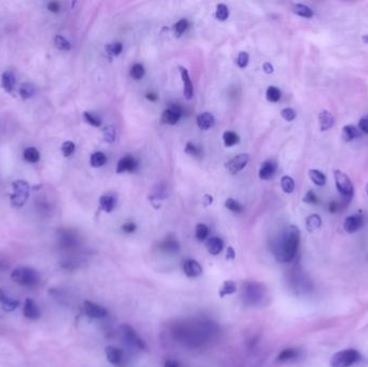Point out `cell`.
<instances>
[{"mask_svg": "<svg viewBox=\"0 0 368 367\" xmlns=\"http://www.w3.org/2000/svg\"><path fill=\"white\" fill-rule=\"evenodd\" d=\"M300 232L295 225H289L283 231L279 241L274 248V255L281 263H289L294 260L298 251Z\"/></svg>", "mask_w": 368, "mask_h": 367, "instance_id": "cell-1", "label": "cell"}, {"mask_svg": "<svg viewBox=\"0 0 368 367\" xmlns=\"http://www.w3.org/2000/svg\"><path fill=\"white\" fill-rule=\"evenodd\" d=\"M362 356L355 349H346L334 354L331 357V367H351L356 364Z\"/></svg>", "mask_w": 368, "mask_h": 367, "instance_id": "cell-2", "label": "cell"}, {"mask_svg": "<svg viewBox=\"0 0 368 367\" xmlns=\"http://www.w3.org/2000/svg\"><path fill=\"white\" fill-rule=\"evenodd\" d=\"M30 188L29 185L24 180H16L12 183V193L10 196L11 205L14 208H22L26 204L29 197Z\"/></svg>", "mask_w": 368, "mask_h": 367, "instance_id": "cell-3", "label": "cell"}, {"mask_svg": "<svg viewBox=\"0 0 368 367\" xmlns=\"http://www.w3.org/2000/svg\"><path fill=\"white\" fill-rule=\"evenodd\" d=\"M11 279L23 287H33L38 282V273L29 267H18L11 272Z\"/></svg>", "mask_w": 368, "mask_h": 367, "instance_id": "cell-4", "label": "cell"}, {"mask_svg": "<svg viewBox=\"0 0 368 367\" xmlns=\"http://www.w3.org/2000/svg\"><path fill=\"white\" fill-rule=\"evenodd\" d=\"M334 178H335L336 188L340 195L346 198H351L354 193V187L351 182V179L348 177V174L342 172L341 170L334 171Z\"/></svg>", "mask_w": 368, "mask_h": 367, "instance_id": "cell-5", "label": "cell"}, {"mask_svg": "<svg viewBox=\"0 0 368 367\" xmlns=\"http://www.w3.org/2000/svg\"><path fill=\"white\" fill-rule=\"evenodd\" d=\"M122 334H123V337L125 338V340H126V343L129 346L141 349V350H145L147 348L145 341L138 336L136 331L133 330L131 327H129V325H127V324L123 325Z\"/></svg>", "mask_w": 368, "mask_h": 367, "instance_id": "cell-6", "label": "cell"}, {"mask_svg": "<svg viewBox=\"0 0 368 367\" xmlns=\"http://www.w3.org/2000/svg\"><path fill=\"white\" fill-rule=\"evenodd\" d=\"M182 116V109L178 105H171L163 112L162 121L165 124L175 125Z\"/></svg>", "mask_w": 368, "mask_h": 367, "instance_id": "cell-7", "label": "cell"}, {"mask_svg": "<svg viewBox=\"0 0 368 367\" xmlns=\"http://www.w3.org/2000/svg\"><path fill=\"white\" fill-rule=\"evenodd\" d=\"M83 305H84V311H85L86 315L89 316V318L102 319V318H105V316L108 314L106 308L96 303L89 302V300H85Z\"/></svg>", "mask_w": 368, "mask_h": 367, "instance_id": "cell-8", "label": "cell"}, {"mask_svg": "<svg viewBox=\"0 0 368 367\" xmlns=\"http://www.w3.org/2000/svg\"><path fill=\"white\" fill-rule=\"evenodd\" d=\"M248 162H249L248 154H239L235 157H233L226 164V168L232 174H236L245 168Z\"/></svg>", "mask_w": 368, "mask_h": 367, "instance_id": "cell-9", "label": "cell"}, {"mask_svg": "<svg viewBox=\"0 0 368 367\" xmlns=\"http://www.w3.org/2000/svg\"><path fill=\"white\" fill-rule=\"evenodd\" d=\"M363 224H364L363 215L353 214V215L347 216L344 222V228L347 233L353 234L361 228L363 226Z\"/></svg>", "mask_w": 368, "mask_h": 367, "instance_id": "cell-10", "label": "cell"}, {"mask_svg": "<svg viewBox=\"0 0 368 367\" xmlns=\"http://www.w3.org/2000/svg\"><path fill=\"white\" fill-rule=\"evenodd\" d=\"M138 168V162L130 155H126L122 157L118 163V167H116V172L123 173V172H133Z\"/></svg>", "mask_w": 368, "mask_h": 367, "instance_id": "cell-11", "label": "cell"}, {"mask_svg": "<svg viewBox=\"0 0 368 367\" xmlns=\"http://www.w3.org/2000/svg\"><path fill=\"white\" fill-rule=\"evenodd\" d=\"M183 271L189 278H196L203 273V267L195 260H187L183 262Z\"/></svg>", "mask_w": 368, "mask_h": 367, "instance_id": "cell-12", "label": "cell"}, {"mask_svg": "<svg viewBox=\"0 0 368 367\" xmlns=\"http://www.w3.org/2000/svg\"><path fill=\"white\" fill-rule=\"evenodd\" d=\"M180 69V73H181V78L183 81V91H184V96H186L187 99H192L194 95V87H193V83H192V80L190 78L189 71L187 70V68L184 67H179Z\"/></svg>", "mask_w": 368, "mask_h": 367, "instance_id": "cell-13", "label": "cell"}, {"mask_svg": "<svg viewBox=\"0 0 368 367\" xmlns=\"http://www.w3.org/2000/svg\"><path fill=\"white\" fill-rule=\"evenodd\" d=\"M23 313L27 319H30V320H37L40 318V315H41L40 309L38 308L37 304L30 298H27L26 300H25Z\"/></svg>", "mask_w": 368, "mask_h": 367, "instance_id": "cell-14", "label": "cell"}, {"mask_svg": "<svg viewBox=\"0 0 368 367\" xmlns=\"http://www.w3.org/2000/svg\"><path fill=\"white\" fill-rule=\"evenodd\" d=\"M105 353H106L107 360L109 361V363H111L114 366H119L122 364L124 354H123L122 350H120L119 348L109 346L106 348Z\"/></svg>", "mask_w": 368, "mask_h": 367, "instance_id": "cell-15", "label": "cell"}, {"mask_svg": "<svg viewBox=\"0 0 368 367\" xmlns=\"http://www.w3.org/2000/svg\"><path fill=\"white\" fill-rule=\"evenodd\" d=\"M196 122H197V126L200 129L208 130V129H210L211 127H213L215 120H214V116L211 113L204 112V113L199 114L197 116Z\"/></svg>", "mask_w": 368, "mask_h": 367, "instance_id": "cell-16", "label": "cell"}, {"mask_svg": "<svg viewBox=\"0 0 368 367\" xmlns=\"http://www.w3.org/2000/svg\"><path fill=\"white\" fill-rule=\"evenodd\" d=\"M275 169H277V165H275V163L272 161H267L262 165V167L260 168V171H258V177H260L262 180H269L273 177Z\"/></svg>", "mask_w": 368, "mask_h": 367, "instance_id": "cell-17", "label": "cell"}, {"mask_svg": "<svg viewBox=\"0 0 368 367\" xmlns=\"http://www.w3.org/2000/svg\"><path fill=\"white\" fill-rule=\"evenodd\" d=\"M359 136H361V131L354 125H346V126L342 127L341 137L347 143H350V141L358 138Z\"/></svg>", "mask_w": 368, "mask_h": 367, "instance_id": "cell-18", "label": "cell"}, {"mask_svg": "<svg viewBox=\"0 0 368 367\" xmlns=\"http://www.w3.org/2000/svg\"><path fill=\"white\" fill-rule=\"evenodd\" d=\"M99 205L105 212H112L116 206V198L111 194L103 195L99 199Z\"/></svg>", "mask_w": 368, "mask_h": 367, "instance_id": "cell-19", "label": "cell"}, {"mask_svg": "<svg viewBox=\"0 0 368 367\" xmlns=\"http://www.w3.org/2000/svg\"><path fill=\"white\" fill-rule=\"evenodd\" d=\"M334 118L330 111L328 110H323L320 112L319 114V124H320V128L322 131L329 130L331 127H333L334 125Z\"/></svg>", "mask_w": 368, "mask_h": 367, "instance_id": "cell-20", "label": "cell"}, {"mask_svg": "<svg viewBox=\"0 0 368 367\" xmlns=\"http://www.w3.org/2000/svg\"><path fill=\"white\" fill-rule=\"evenodd\" d=\"M223 247H224L223 240L219 237H212L207 241V249L209 253L212 255H217L219 253H221Z\"/></svg>", "mask_w": 368, "mask_h": 367, "instance_id": "cell-21", "label": "cell"}, {"mask_svg": "<svg viewBox=\"0 0 368 367\" xmlns=\"http://www.w3.org/2000/svg\"><path fill=\"white\" fill-rule=\"evenodd\" d=\"M298 355H299V352H298L297 349L287 348V349L282 350V351L279 353V355L277 357V361L280 362V363L290 362V361L295 360L296 357H298Z\"/></svg>", "mask_w": 368, "mask_h": 367, "instance_id": "cell-22", "label": "cell"}, {"mask_svg": "<svg viewBox=\"0 0 368 367\" xmlns=\"http://www.w3.org/2000/svg\"><path fill=\"white\" fill-rule=\"evenodd\" d=\"M15 84V76L12 71H6L2 76V86L5 90L11 91Z\"/></svg>", "mask_w": 368, "mask_h": 367, "instance_id": "cell-23", "label": "cell"}, {"mask_svg": "<svg viewBox=\"0 0 368 367\" xmlns=\"http://www.w3.org/2000/svg\"><path fill=\"white\" fill-rule=\"evenodd\" d=\"M237 291V285L235 281H232V280H227L223 282V285L221 286L220 290H219V295L221 297H225L227 295H232L235 293V292Z\"/></svg>", "mask_w": 368, "mask_h": 367, "instance_id": "cell-24", "label": "cell"}, {"mask_svg": "<svg viewBox=\"0 0 368 367\" xmlns=\"http://www.w3.org/2000/svg\"><path fill=\"white\" fill-rule=\"evenodd\" d=\"M293 12H294L296 15L302 16V18H306V19H310L313 16V11L306 5L303 4H296L293 6Z\"/></svg>", "mask_w": 368, "mask_h": 367, "instance_id": "cell-25", "label": "cell"}, {"mask_svg": "<svg viewBox=\"0 0 368 367\" xmlns=\"http://www.w3.org/2000/svg\"><path fill=\"white\" fill-rule=\"evenodd\" d=\"M322 219L319 214L309 215L306 220V227L309 232H314L321 227Z\"/></svg>", "mask_w": 368, "mask_h": 367, "instance_id": "cell-26", "label": "cell"}, {"mask_svg": "<svg viewBox=\"0 0 368 367\" xmlns=\"http://www.w3.org/2000/svg\"><path fill=\"white\" fill-rule=\"evenodd\" d=\"M309 178H310L311 181L317 187H323V186H325V183H326L325 174L322 171L317 170V169H310V170H309Z\"/></svg>", "mask_w": 368, "mask_h": 367, "instance_id": "cell-27", "label": "cell"}, {"mask_svg": "<svg viewBox=\"0 0 368 367\" xmlns=\"http://www.w3.org/2000/svg\"><path fill=\"white\" fill-rule=\"evenodd\" d=\"M89 163L95 168H98V167H102L107 163V156L103 152H95L91 154Z\"/></svg>", "mask_w": 368, "mask_h": 367, "instance_id": "cell-28", "label": "cell"}, {"mask_svg": "<svg viewBox=\"0 0 368 367\" xmlns=\"http://www.w3.org/2000/svg\"><path fill=\"white\" fill-rule=\"evenodd\" d=\"M281 188L284 193L291 194V193H293V191H294V189H295V182H294V180H293L292 177L283 176L281 178Z\"/></svg>", "mask_w": 368, "mask_h": 367, "instance_id": "cell-29", "label": "cell"}, {"mask_svg": "<svg viewBox=\"0 0 368 367\" xmlns=\"http://www.w3.org/2000/svg\"><path fill=\"white\" fill-rule=\"evenodd\" d=\"M40 158V154L36 148H27L24 151V160L28 163H37Z\"/></svg>", "mask_w": 368, "mask_h": 367, "instance_id": "cell-30", "label": "cell"}, {"mask_svg": "<svg viewBox=\"0 0 368 367\" xmlns=\"http://www.w3.org/2000/svg\"><path fill=\"white\" fill-rule=\"evenodd\" d=\"M223 140H224V145L227 148H231L239 143V136L234 131H225L223 135Z\"/></svg>", "mask_w": 368, "mask_h": 367, "instance_id": "cell-31", "label": "cell"}, {"mask_svg": "<svg viewBox=\"0 0 368 367\" xmlns=\"http://www.w3.org/2000/svg\"><path fill=\"white\" fill-rule=\"evenodd\" d=\"M248 288H247V298L251 300V303L255 302V298L260 299L261 296V291L260 288H255L254 283H248Z\"/></svg>", "mask_w": 368, "mask_h": 367, "instance_id": "cell-32", "label": "cell"}, {"mask_svg": "<svg viewBox=\"0 0 368 367\" xmlns=\"http://www.w3.org/2000/svg\"><path fill=\"white\" fill-rule=\"evenodd\" d=\"M281 97V91L275 86H269L266 90V98L269 103H277Z\"/></svg>", "mask_w": 368, "mask_h": 367, "instance_id": "cell-33", "label": "cell"}, {"mask_svg": "<svg viewBox=\"0 0 368 367\" xmlns=\"http://www.w3.org/2000/svg\"><path fill=\"white\" fill-rule=\"evenodd\" d=\"M162 249L164 250L165 252H168V253H174L177 252L179 250V245L177 243V240H174L172 238H168L166 239L163 245H162Z\"/></svg>", "mask_w": 368, "mask_h": 367, "instance_id": "cell-34", "label": "cell"}, {"mask_svg": "<svg viewBox=\"0 0 368 367\" xmlns=\"http://www.w3.org/2000/svg\"><path fill=\"white\" fill-rule=\"evenodd\" d=\"M228 15H229V11H228V8L226 5L224 4H219L216 6V11H215V16L216 19L219 21H226L228 19Z\"/></svg>", "mask_w": 368, "mask_h": 367, "instance_id": "cell-35", "label": "cell"}, {"mask_svg": "<svg viewBox=\"0 0 368 367\" xmlns=\"http://www.w3.org/2000/svg\"><path fill=\"white\" fill-rule=\"evenodd\" d=\"M54 44L60 51H69L71 49L69 41L62 36H56L54 38Z\"/></svg>", "mask_w": 368, "mask_h": 367, "instance_id": "cell-36", "label": "cell"}, {"mask_svg": "<svg viewBox=\"0 0 368 367\" xmlns=\"http://www.w3.org/2000/svg\"><path fill=\"white\" fill-rule=\"evenodd\" d=\"M145 73H146L145 67L141 64H135L130 69V77L135 80H140L144 78Z\"/></svg>", "mask_w": 368, "mask_h": 367, "instance_id": "cell-37", "label": "cell"}, {"mask_svg": "<svg viewBox=\"0 0 368 367\" xmlns=\"http://www.w3.org/2000/svg\"><path fill=\"white\" fill-rule=\"evenodd\" d=\"M209 235V228L207 225L205 224H197L196 230H195V236L197 238V240L199 241H204Z\"/></svg>", "mask_w": 368, "mask_h": 367, "instance_id": "cell-38", "label": "cell"}, {"mask_svg": "<svg viewBox=\"0 0 368 367\" xmlns=\"http://www.w3.org/2000/svg\"><path fill=\"white\" fill-rule=\"evenodd\" d=\"M33 93H35V89H33V86L29 84V83H23L20 86V95L23 99H28L32 97Z\"/></svg>", "mask_w": 368, "mask_h": 367, "instance_id": "cell-39", "label": "cell"}, {"mask_svg": "<svg viewBox=\"0 0 368 367\" xmlns=\"http://www.w3.org/2000/svg\"><path fill=\"white\" fill-rule=\"evenodd\" d=\"M225 207H226L227 209L231 210L232 212H235V213H241L242 211H244V207H242L238 202H236V200L233 198H228L226 202H225Z\"/></svg>", "mask_w": 368, "mask_h": 367, "instance_id": "cell-40", "label": "cell"}, {"mask_svg": "<svg viewBox=\"0 0 368 367\" xmlns=\"http://www.w3.org/2000/svg\"><path fill=\"white\" fill-rule=\"evenodd\" d=\"M188 27H189V22H188V20H184L183 19V20L178 21L177 23L174 24V26H173V30H174L175 36L180 37L183 32H186V30L188 29Z\"/></svg>", "mask_w": 368, "mask_h": 367, "instance_id": "cell-41", "label": "cell"}, {"mask_svg": "<svg viewBox=\"0 0 368 367\" xmlns=\"http://www.w3.org/2000/svg\"><path fill=\"white\" fill-rule=\"evenodd\" d=\"M19 305H20V302H18V300L7 298V300H5V302L2 304V309L6 312H11V311L15 310L16 308L19 307Z\"/></svg>", "mask_w": 368, "mask_h": 367, "instance_id": "cell-42", "label": "cell"}, {"mask_svg": "<svg viewBox=\"0 0 368 367\" xmlns=\"http://www.w3.org/2000/svg\"><path fill=\"white\" fill-rule=\"evenodd\" d=\"M104 138L108 144H113L116 138V130L113 126H107L104 129Z\"/></svg>", "mask_w": 368, "mask_h": 367, "instance_id": "cell-43", "label": "cell"}, {"mask_svg": "<svg viewBox=\"0 0 368 367\" xmlns=\"http://www.w3.org/2000/svg\"><path fill=\"white\" fill-rule=\"evenodd\" d=\"M281 116L286 121L292 122L296 118V111L294 109H292V108H284V109L281 110Z\"/></svg>", "mask_w": 368, "mask_h": 367, "instance_id": "cell-44", "label": "cell"}, {"mask_svg": "<svg viewBox=\"0 0 368 367\" xmlns=\"http://www.w3.org/2000/svg\"><path fill=\"white\" fill-rule=\"evenodd\" d=\"M123 50V44L121 42H114V43H111L109 44L107 47V52L109 54H112L114 56H118L121 54Z\"/></svg>", "mask_w": 368, "mask_h": 367, "instance_id": "cell-45", "label": "cell"}, {"mask_svg": "<svg viewBox=\"0 0 368 367\" xmlns=\"http://www.w3.org/2000/svg\"><path fill=\"white\" fill-rule=\"evenodd\" d=\"M74 150H76V146H74L72 141H66L62 146V153L66 157L70 156L74 152Z\"/></svg>", "mask_w": 368, "mask_h": 367, "instance_id": "cell-46", "label": "cell"}, {"mask_svg": "<svg viewBox=\"0 0 368 367\" xmlns=\"http://www.w3.org/2000/svg\"><path fill=\"white\" fill-rule=\"evenodd\" d=\"M84 119L88 124L93 125V126H95V127H99L100 125H102V121H100L94 114H91L90 112H84Z\"/></svg>", "mask_w": 368, "mask_h": 367, "instance_id": "cell-47", "label": "cell"}, {"mask_svg": "<svg viewBox=\"0 0 368 367\" xmlns=\"http://www.w3.org/2000/svg\"><path fill=\"white\" fill-rule=\"evenodd\" d=\"M249 63V55L246 52H240L237 57V65L239 68H245Z\"/></svg>", "mask_w": 368, "mask_h": 367, "instance_id": "cell-48", "label": "cell"}, {"mask_svg": "<svg viewBox=\"0 0 368 367\" xmlns=\"http://www.w3.org/2000/svg\"><path fill=\"white\" fill-rule=\"evenodd\" d=\"M186 152L192 156H198L200 152H202V150H200V148L196 147L194 144L189 143L186 147Z\"/></svg>", "mask_w": 368, "mask_h": 367, "instance_id": "cell-49", "label": "cell"}, {"mask_svg": "<svg viewBox=\"0 0 368 367\" xmlns=\"http://www.w3.org/2000/svg\"><path fill=\"white\" fill-rule=\"evenodd\" d=\"M304 202L306 204H317L319 203V198H317V196L314 194V192L312 191H309L306 193V195L304 196Z\"/></svg>", "mask_w": 368, "mask_h": 367, "instance_id": "cell-50", "label": "cell"}, {"mask_svg": "<svg viewBox=\"0 0 368 367\" xmlns=\"http://www.w3.org/2000/svg\"><path fill=\"white\" fill-rule=\"evenodd\" d=\"M358 129H359V131H362V132L366 133V135H368V115L364 116V118L359 120Z\"/></svg>", "mask_w": 368, "mask_h": 367, "instance_id": "cell-51", "label": "cell"}, {"mask_svg": "<svg viewBox=\"0 0 368 367\" xmlns=\"http://www.w3.org/2000/svg\"><path fill=\"white\" fill-rule=\"evenodd\" d=\"M122 230L127 233V234H130V233H133L136 231V224L132 223V222H128V223H125L123 226H122Z\"/></svg>", "mask_w": 368, "mask_h": 367, "instance_id": "cell-52", "label": "cell"}, {"mask_svg": "<svg viewBox=\"0 0 368 367\" xmlns=\"http://www.w3.org/2000/svg\"><path fill=\"white\" fill-rule=\"evenodd\" d=\"M48 8H49V10H50V11H52V12H58V11H60V9H61V6L58 5L57 3H50V4L48 5Z\"/></svg>", "mask_w": 368, "mask_h": 367, "instance_id": "cell-53", "label": "cell"}, {"mask_svg": "<svg viewBox=\"0 0 368 367\" xmlns=\"http://www.w3.org/2000/svg\"><path fill=\"white\" fill-rule=\"evenodd\" d=\"M263 70H264L265 73L270 74V73L273 72V66L270 63H265L263 65Z\"/></svg>", "mask_w": 368, "mask_h": 367, "instance_id": "cell-54", "label": "cell"}, {"mask_svg": "<svg viewBox=\"0 0 368 367\" xmlns=\"http://www.w3.org/2000/svg\"><path fill=\"white\" fill-rule=\"evenodd\" d=\"M235 257H236V253H235V251H234V249L232 247H228L227 253H226V258H228V260H234Z\"/></svg>", "mask_w": 368, "mask_h": 367, "instance_id": "cell-55", "label": "cell"}, {"mask_svg": "<svg viewBox=\"0 0 368 367\" xmlns=\"http://www.w3.org/2000/svg\"><path fill=\"white\" fill-rule=\"evenodd\" d=\"M165 367H180L179 363L174 360H167L165 362Z\"/></svg>", "mask_w": 368, "mask_h": 367, "instance_id": "cell-56", "label": "cell"}, {"mask_svg": "<svg viewBox=\"0 0 368 367\" xmlns=\"http://www.w3.org/2000/svg\"><path fill=\"white\" fill-rule=\"evenodd\" d=\"M204 200H205V206H209V205L212 204L213 198H212L211 195H205Z\"/></svg>", "mask_w": 368, "mask_h": 367, "instance_id": "cell-57", "label": "cell"}, {"mask_svg": "<svg viewBox=\"0 0 368 367\" xmlns=\"http://www.w3.org/2000/svg\"><path fill=\"white\" fill-rule=\"evenodd\" d=\"M147 98L149 100H151V102H155V100H157V95L154 94V93H148Z\"/></svg>", "mask_w": 368, "mask_h": 367, "instance_id": "cell-58", "label": "cell"}, {"mask_svg": "<svg viewBox=\"0 0 368 367\" xmlns=\"http://www.w3.org/2000/svg\"><path fill=\"white\" fill-rule=\"evenodd\" d=\"M7 298L8 297L6 296L5 292L3 290H0V304H3L5 302V300H7Z\"/></svg>", "mask_w": 368, "mask_h": 367, "instance_id": "cell-59", "label": "cell"}, {"mask_svg": "<svg viewBox=\"0 0 368 367\" xmlns=\"http://www.w3.org/2000/svg\"><path fill=\"white\" fill-rule=\"evenodd\" d=\"M330 211L333 212V213L336 211V204L335 203H331V205H330Z\"/></svg>", "mask_w": 368, "mask_h": 367, "instance_id": "cell-60", "label": "cell"}, {"mask_svg": "<svg viewBox=\"0 0 368 367\" xmlns=\"http://www.w3.org/2000/svg\"><path fill=\"white\" fill-rule=\"evenodd\" d=\"M362 40L364 41V43H368V35H364L363 37H362Z\"/></svg>", "mask_w": 368, "mask_h": 367, "instance_id": "cell-61", "label": "cell"}, {"mask_svg": "<svg viewBox=\"0 0 368 367\" xmlns=\"http://www.w3.org/2000/svg\"><path fill=\"white\" fill-rule=\"evenodd\" d=\"M367 194H368V187H367Z\"/></svg>", "mask_w": 368, "mask_h": 367, "instance_id": "cell-62", "label": "cell"}]
</instances>
